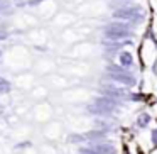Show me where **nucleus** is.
<instances>
[{
	"label": "nucleus",
	"mask_w": 157,
	"mask_h": 154,
	"mask_svg": "<svg viewBox=\"0 0 157 154\" xmlns=\"http://www.w3.org/2000/svg\"><path fill=\"white\" fill-rule=\"evenodd\" d=\"M103 36L108 41H120V39H127L133 36V31L128 27L127 22H110L103 27Z\"/></svg>",
	"instance_id": "1"
},
{
	"label": "nucleus",
	"mask_w": 157,
	"mask_h": 154,
	"mask_svg": "<svg viewBox=\"0 0 157 154\" xmlns=\"http://www.w3.org/2000/svg\"><path fill=\"white\" fill-rule=\"evenodd\" d=\"M113 19L120 22H127V24H139V22L144 21V9L137 7V5L117 9L113 12Z\"/></svg>",
	"instance_id": "2"
},
{
	"label": "nucleus",
	"mask_w": 157,
	"mask_h": 154,
	"mask_svg": "<svg viewBox=\"0 0 157 154\" xmlns=\"http://www.w3.org/2000/svg\"><path fill=\"white\" fill-rule=\"evenodd\" d=\"M106 73H108V78L115 83H120V85L125 86H133L135 85V78L132 75H128V71H125L120 66H108L106 68Z\"/></svg>",
	"instance_id": "3"
},
{
	"label": "nucleus",
	"mask_w": 157,
	"mask_h": 154,
	"mask_svg": "<svg viewBox=\"0 0 157 154\" xmlns=\"http://www.w3.org/2000/svg\"><path fill=\"white\" fill-rule=\"evenodd\" d=\"M117 107V102L113 98H110V97H96L95 102H93V105L88 107V110L91 113H98V115H105V113H110L113 112Z\"/></svg>",
	"instance_id": "4"
},
{
	"label": "nucleus",
	"mask_w": 157,
	"mask_h": 154,
	"mask_svg": "<svg viewBox=\"0 0 157 154\" xmlns=\"http://www.w3.org/2000/svg\"><path fill=\"white\" fill-rule=\"evenodd\" d=\"M81 154H115V147L110 142H93L88 147H81L79 149Z\"/></svg>",
	"instance_id": "5"
},
{
	"label": "nucleus",
	"mask_w": 157,
	"mask_h": 154,
	"mask_svg": "<svg viewBox=\"0 0 157 154\" xmlns=\"http://www.w3.org/2000/svg\"><path fill=\"white\" fill-rule=\"evenodd\" d=\"M118 61H120V65H122V66H127V68H130V66L133 65V56L130 54L128 51H120Z\"/></svg>",
	"instance_id": "6"
},
{
	"label": "nucleus",
	"mask_w": 157,
	"mask_h": 154,
	"mask_svg": "<svg viewBox=\"0 0 157 154\" xmlns=\"http://www.w3.org/2000/svg\"><path fill=\"white\" fill-rule=\"evenodd\" d=\"M149 122H150V115H149V113H145V112H144V113H140V115H139V119H137V125H139V127H142V129H144V127H147V125H149Z\"/></svg>",
	"instance_id": "7"
},
{
	"label": "nucleus",
	"mask_w": 157,
	"mask_h": 154,
	"mask_svg": "<svg viewBox=\"0 0 157 154\" xmlns=\"http://www.w3.org/2000/svg\"><path fill=\"white\" fill-rule=\"evenodd\" d=\"M12 90V85H10V81H5L4 85L0 86V95H5V93H9Z\"/></svg>",
	"instance_id": "8"
},
{
	"label": "nucleus",
	"mask_w": 157,
	"mask_h": 154,
	"mask_svg": "<svg viewBox=\"0 0 157 154\" xmlns=\"http://www.w3.org/2000/svg\"><path fill=\"white\" fill-rule=\"evenodd\" d=\"M83 140H86L85 136H71L69 137V142H83Z\"/></svg>",
	"instance_id": "9"
},
{
	"label": "nucleus",
	"mask_w": 157,
	"mask_h": 154,
	"mask_svg": "<svg viewBox=\"0 0 157 154\" xmlns=\"http://www.w3.org/2000/svg\"><path fill=\"white\" fill-rule=\"evenodd\" d=\"M150 139H152V144H154V146H157V129L152 130V134H150Z\"/></svg>",
	"instance_id": "10"
},
{
	"label": "nucleus",
	"mask_w": 157,
	"mask_h": 154,
	"mask_svg": "<svg viewBox=\"0 0 157 154\" xmlns=\"http://www.w3.org/2000/svg\"><path fill=\"white\" fill-rule=\"evenodd\" d=\"M9 38V34L5 31H0V41H5V39Z\"/></svg>",
	"instance_id": "11"
},
{
	"label": "nucleus",
	"mask_w": 157,
	"mask_h": 154,
	"mask_svg": "<svg viewBox=\"0 0 157 154\" xmlns=\"http://www.w3.org/2000/svg\"><path fill=\"white\" fill-rule=\"evenodd\" d=\"M5 81H7V80H5V78H2V76H0V86L4 85V83H5Z\"/></svg>",
	"instance_id": "12"
},
{
	"label": "nucleus",
	"mask_w": 157,
	"mask_h": 154,
	"mask_svg": "<svg viewBox=\"0 0 157 154\" xmlns=\"http://www.w3.org/2000/svg\"><path fill=\"white\" fill-rule=\"evenodd\" d=\"M41 0H34V2H29V5H36V4H39Z\"/></svg>",
	"instance_id": "13"
},
{
	"label": "nucleus",
	"mask_w": 157,
	"mask_h": 154,
	"mask_svg": "<svg viewBox=\"0 0 157 154\" xmlns=\"http://www.w3.org/2000/svg\"><path fill=\"white\" fill-rule=\"evenodd\" d=\"M0 56H2V51H0Z\"/></svg>",
	"instance_id": "14"
},
{
	"label": "nucleus",
	"mask_w": 157,
	"mask_h": 154,
	"mask_svg": "<svg viewBox=\"0 0 157 154\" xmlns=\"http://www.w3.org/2000/svg\"><path fill=\"white\" fill-rule=\"evenodd\" d=\"M0 26H2V24H0Z\"/></svg>",
	"instance_id": "15"
}]
</instances>
